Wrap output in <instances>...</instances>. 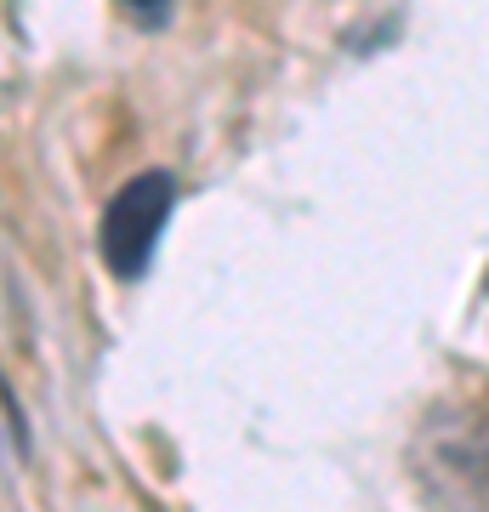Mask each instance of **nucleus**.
<instances>
[{
  "label": "nucleus",
  "instance_id": "obj_1",
  "mask_svg": "<svg viewBox=\"0 0 489 512\" xmlns=\"http://www.w3.org/2000/svg\"><path fill=\"white\" fill-rule=\"evenodd\" d=\"M171 211H177V177L171 171H143L114 194L109 211H103V228H97V245H103V262H109L114 279L131 285V279L148 274Z\"/></svg>",
  "mask_w": 489,
  "mask_h": 512
},
{
  "label": "nucleus",
  "instance_id": "obj_2",
  "mask_svg": "<svg viewBox=\"0 0 489 512\" xmlns=\"http://www.w3.org/2000/svg\"><path fill=\"white\" fill-rule=\"evenodd\" d=\"M126 6L131 23H143V29H160L165 18H171V0H120Z\"/></svg>",
  "mask_w": 489,
  "mask_h": 512
}]
</instances>
